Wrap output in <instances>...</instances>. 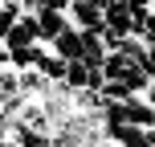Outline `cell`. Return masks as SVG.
Wrapping results in <instances>:
<instances>
[{"label":"cell","mask_w":155,"mask_h":147,"mask_svg":"<svg viewBox=\"0 0 155 147\" xmlns=\"http://www.w3.org/2000/svg\"><path fill=\"white\" fill-rule=\"evenodd\" d=\"M49 49H53L61 62H82V29H74V25H70V29H65Z\"/></svg>","instance_id":"obj_4"},{"label":"cell","mask_w":155,"mask_h":147,"mask_svg":"<svg viewBox=\"0 0 155 147\" xmlns=\"http://www.w3.org/2000/svg\"><path fill=\"white\" fill-rule=\"evenodd\" d=\"M21 16H25V8L16 4V0H8V4H0V41L8 37V29H12V25L21 21Z\"/></svg>","instance_id":"obj_6"},{"label":"cell","mask_w":155,"mask_h":147,"mask_svg":"<svg viewBox=\"0 0 155 147\" xmlns=\"http://www.w3.org/2000/svg\"><path fill=\"white\" fill-rule=\"evenodd\" d=\"M143 70H147V74L155 78V45H151V53H147V65H143Z\"/></svg>","instance_id":"obj_8"},{"label":"cell","mask_w":155,"mask_h":147,"mask_svg":"<svg viewBox=\"0 0 155 147\" xmlns=\"http://www.w3.org/2000/svg\"><path fill=\"white\" fill-rule=\"evenodd\" d=\"M0 4H8V0H0ZM16 4H21V0H16Z\"/></svg>","instance_id":"obj_12"},{"label":"cell","mask_w":155,"mask_h":147,"mask_svg":"<svg viewBox=\"0 0 155 147\" xmlns=\"http://www.w3.org/2000/svg\"><path fill=\"white\" fill-rule=\"evenodd\" d=\"M4 45H8V49H29V45H41V29H37V16H29V12H25L21 21H16L12 29H8Z\"/></svg>","instance_id":"obj_2"},{"label":"cell","mask_w":155,"mask_h":147,"mask_svg":"<svg viewBox=\"0 0 155 147\" xmlns=\"http://www.w3.org/2000/svg\"><path fill=\"white\" fill-rule=\"evenodd\" d=\"M37 29H41V45H53L70 29V12H37Z\"/></svg>","instance_id":"obj_3"},{"label":"cell","mask_w":155,"mask_h":147,"mask_svg":"<svg viewBox=\"0 0 155 147\" xmlns=\"http://www.w3.org/2000/svg\"><path fill=\"white\" fill-rule=\"evenodd\" d=\"M147 98H151V106H155V86H151V90H147Z\"/></svg>","instance_id":"obj_9"},{"label":"cell","mask_w":155,"mask_h":147,"mask_svg":"<svg viewBox=\"0 0 155 147\" xmlns=\"http://www.w3.org/2000/svg\"><path fill=\"white\" fill-rule=\"evenodd\" d=\"M102 21H106V0H74L70 4L74 29H102Z\"/></svg>","instance_id":"obj_1"},{"label":"cell","mask_w":155,"mask_h":147,"mask_svg":"<svg viewBox=\"0 0 155 147\" xmlns=\"http://www.w3.org/2000/svg\"><path fill=\"white\" fill-rule=\"evenodd\" d=\"M147 135H151V147H155V131H147Z\"/></svg>","instance_id":"obj_11"},{"label":"cell","mask_w":155,"mask_h":147,"mask_svg":"<svg viewBox=\"0 0 155 147\" xmlns=\"http://www.w3.org/2000/svg\"><path fill=\"white\" fill-rule=\"evenodd\" d=\"M143 41H147V45H155V8H151L147 25H143Z\"/></svg>","instance_id":"obj_7"},{"label":"cell","mask_w":155,"mask_h":147,"mask_svg":"<svg viewBox=\"0 0 155 147\" xmlns=\"http://www.w3.org/2000/svg\"><path fill=\"white\" fill-rule=\"evenodd\" d=\"M37 70L45 74L49 82H53V86H61V82H65V74H70V62H61V57H57L53 49H49V53H45V62H41Z\"/></svg>","instance_id":"obj_5"},{"label":"cell","mask_w":155,"mask_h":147,"mask_svg":"<svg viewBox=\"0 0 155 147\" xmlns=\"http://www.w3.org/2000/svg\"><path fill=\"white\" fill-rule=\"evenodd\" d=\"M90 147H110V143H90Z\"/></svg>","instance_id":"obj_10"}]
</instances>
